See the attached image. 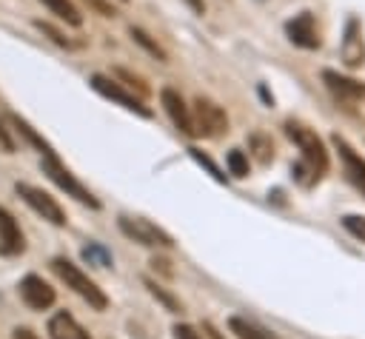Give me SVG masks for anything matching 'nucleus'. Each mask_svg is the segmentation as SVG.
Wrapping results in <instances>:
<instances>
[{
    "label": "nucleus",
    "instance_id": "423d86ee",
    "mask_svg": "<svg viewBox=\"0 0 365 339\" xmlns=\"http://www.w3.org/2000/svg\"><path fill=\"white\" fill-rule=\"evenodd\" d=\"M14 191H17V197H20L31 211H37L43 219H48L51 225H66V211H63V208L57 205V199L48 197L43 188H34V185H29V182H17Z\"/></svg>",
    "mask_w": 365,
    "mask_h": 339
},
{
    "label": "nucleus",
    "instance_id": "9d476101",
    "mask_svg": "<svg viewBox=\"0 0 365 339\" xmlns=\"http://www.w3.org/2000/svg\"><path fill=\"white\" fill-rule=\"evenodd\" d=\"M285 34H288V40H291L294 46H299V48H319L317 23H314V17H311L308 11H302V14H297L294 20H288V23H285Z\"/></svg>",
    "mask_w": 365,
    "mask_h": 339
},
{
    "label": "nucleus",
    "instance_id": "393cba45",
    "mask_svg": "<svg viewBox=\"0 0 365 339\" xmlns=\"http://www.w3.org/2000/svg\"><path fill=\"white\" fill-rule=\"evenodd\" d=\"M339 222H342V228H345L354 239L365 242V217H359V214H345Z\"/></svg>",
    "mask_w": 365,
    "mask_h": 339
},
{
    "label": "nucleus",
    "instance_id": "20e7f679",
    "mask_svg": "<svg viewBox=\"0 0 365 339\" xmlns=\"http://www.w3.org/2000/svg\"><path fill=\"white\" fill-rule=\"evenodd\" d=\"M191 125H194V137H220L228 131V117L214 100L197 97L191 105Z\"/></svg>",
    "mask_w": 365,
    "mask_h": 339
},
{
    "label": "nucleus",
    "instance_id": "f704fd0d",
    "mask_svg": "<svg viewBox=\"0 0 365 339\" xmlns=\"http://www.w3.org/2000/svg\"><path fill=\"white\" fill-rule=\"evenodd\" d=\"M120 3H128V0H120Z\"/></svg>",
    "mask_w": 365,
    "mask_h": 339
},
{
    "label": "nucleus",
    "instance_id": "c85d7f7f",
    "mask_svg": "<svg viewBox=\"0 0 365 339\" xmlns=\"http://www.w3.org/2000/svg\"><path fill=\"white\" fill-rule=\"evenodd\" d=\"M151 268H154V271H160L163 276H174V271H171V262H168L165 256H154V259H151Z\"/></svg>",
    "mask_w": 365,
    "mask_h": 339
},
{
    "label": "nucleus",
    "instance_id": "bb28decb",
    "mask_svg": "<svg viewBox=\"0 0 365 339\" xmlns=\"http://www.w3.org/2000/svg\"><path fill=\"white\" fill-rule=\"evenodd\" d=\"M114 74H117V77H123V80H125L128 85H137V91H140V94H148V85H145V83H143L140 77H134L131 71H125V68H117Z\"/></svg>",
    "mask_w": 365,
    "mask_h": 339
},
{
    "label": "nucleus",
    "instance_id": "7c9ffc66",
    "mask_svg": "<svg viewBox=\"0 0 365 339\" xmlns=\"http://www.w3.org/2000/svg\"><path fill=\"white\" fill-rule=\"evenodd\" d=\"M86 3H88V6H91V9H97V11H100V14H103V17H114V14H117V11H114V9H111V6H106V3H103V0H86Z\"/></svg>",
    "mask_w": 365,
    "mask_h": 339
},
{
    "label": "nucleus",
    "instance_id": "f3484780",
    "mask_svg": "<svg viewBox=\"0 0 365 339\" xmlns=\"http://www.w3.org/2000/svg\"><path fill=\"white\" fill-rule=\"evenodd\" d=\"M228 328H231V333H234L237 339H274L268 330H262L259 325L248 322L245 316H231V319H228Z\"/></svg>",
    "mask_w": 365,
    "mask_h": 339
},
{
    "label": "nucleus",
    "instance_id": "a211bd4d",
    "mask_svg": "<svg viewBox=\"0 0 365 339\" xmlns=\"http://www.w3.org/2000/svg\"><path fill=\"white\" fill-rule=\"evenodd\" d=\"M51 14H57L60 20H66L68 26H80L83 23V14L77 11V6L71 0H40Z\"/></svg>",
    "mask_w": 365,
    "mask_h": 339
},
{
    "label": "nucleus",
    "instance_id": "c756f323",
    "mask_svg": "<svg viewBox=\"0 0 365 339\" xmlns=\"http://www.w3.org/2000/svg\"><path fill=\"white\" fill-rule=\"evenodd\" d=\"M0 151H6V154H11V151H14V140L9 137V131L3 128V122H0Z\"/></svg>",
    "mask_w": 365,
    "mask_h": 339
},
{
    "label": "nucleus",
    "instance_id": "dca6fc26",
    "mask_svg": "<svg viewBox=\"0 0 365 339\" xmlns=\"http://www.w3.org/2000/svg\"><path fill=\"white\" fill-rule=\"evenodd\" d=\"M9 122H11V125H14V131H17V134H20L26 142H31V145H34L40 154H51V151H54V148H51V145H48V142H46V140H43V137H40V134H37V131H34V128H31V125L23 120V117L9 114Z\"/></svg>",
    "mask_w": 365,
    "mask_h": 339
},
{
    "label": "nucleus",
    "instance_id": "f03ea898",
    "mask_svg": "<svg viewBox=\"0 0 365 339\" xmlns=\"http://www.w3.org/2000/svg\"><path fill=\"white\" fill-rule=\"evenodd\" d=\"M51 271L66 282V288H71L77 296H83L94 311H106V308H108V296L103 293V288H97V282L88 279L71 259L54 256V259H51Z\"/></svg>",
    "mask_w": 365,
    "mask_h": 339
},
{
    "label": "nucleus",
    "instance_id": "1a4fd4ad",
    "mask_svg": "<svg viewBox=\"0 0 365 339\" xmlns=\"http://www.w3.org/2000/svg\"><path fill=\"white\" fill-rule=\"evenodd\" d=\"M20 296H23V302H26L31 311H46V308H51L54 299H57L54 288H51L43 276H37V273L23 276V282H20Z\"/></svg>",
    "mask_w": 365,
    "mask_h": 339
},
{
    "label": "nucleus",
    "instance_id": "9b49d317",
    "mask_svg": "<svg viewBox=\"0 0 365 339\" xmlns=\"http://www.w3.org/2000/svg\"><path fill=\"white\" fill-rule=\"evenodd\" d=\"M160 103H163L165 114L171 117V122H174V125H177L182 134L194 137V125H191V108L185 105V100L180 97V91H174V88H163V91H160Z\"/></svg>",
    "mask_w": 365,
    "mask_h": 339
},
{
    "label": "nucleus",
    "instance_id": "cd10ccee",
    "mask_svg": "<svg viewBox=\"0 0 365 339\" xmlns=\"http://www.w3.org/2000/svg\"><path fill=\"white\" fill-rule=\"evenodd\" d=\"M174 339H205V336L191 325H174Z\"/></svg>",
    "mask_w": 365,
    "mask_h": 339
},
{
    "label": "nucleus",
    "instance_id": "6ab92c4d",
    "mask_svg": "<svg viewBox=\"0 0 365 339\" xmlns=\"http://www.w3.org/2000/svg\"><path fill=\"white\" fill-rule=\"evenodd\" d=\"M143 285L148 288V293H151V296H154L160 305H165V311H171V313H180V311H182L180 299H177L174 293H168V291H165L160 282H154V279H148V276H145V279H143Z\"/></svg>",
    "mask_w": 365,
    "mask_h": 339
},
{
    "label": "nucleus",
    "instance_id": "4468645a",
    "mask_svg": "<svg viewBox=\"0 0 365 339\" xmlns=\"http://www.w3.org/2000/svg\"><path fill=\"white\" fill-rule=\"evenodd\" d=\"M342 60H345V66H351V68L362 66V60H365V46H362V34H359V20H356V17H351V20L345 23Z\"/></svg>",
    "mask_w": 365,
    "mask_h": 339
},
{
    "label": "nucleus",
    "instance_id": "39448f33",
    "mask_svg": "<svg viewBox=\"0 0 365 339\" xmlns=\"http://www.w3.org/2000/svg\"><path fill=\"white\" fill-rule=\"evenodd\" d=\"M117 225H120V231H123L128 239H134V242H140V245H145V248H171V245H174L171 234H165L163 228H157L154 222H148V219H143V217L120 214V217H117Z\"/></svg>",
    "mask_w": 365,
    "mask_h": 339
},
{
    "label": "nucleus",
    "instance_id": "2eb2a0df",
    "mask_svg": "<svg viewBox=\"0 0 365 339\" xmlns=\"http://www.w3.org/2000/svg\"><path fill=\"white\" fill-rule=\"evenodd\" d=\"M48 333H51V339H88L83 325L74 316H68L66 311H60L48 319Z\"/></svg>",
    "mask_w": 365,
    "mask_h": 339
},
{
    "label": "nucleus",
    "instance_id": "2f4dec72",
    "mask_svg": "<svg viewBox=\"0 0 365 339\" xmlns=\"http://www.w3.org/2000/svg\"><path fill=\"white\" fill-rule=\"evenodd\" d=\"M11 339H40V336H37L31 328H14V330H11Z\"/></svg>",
    "mask_w": 365,
    "mask_h": 339
},
{
    "label": "nucleus",
    "instance_id": "0eeeda50",
    "mask_svg": "<svg viewBox=\"0 0 365 339\" xmlns=\"http://www.w3.org/2000/svg\"><path fill=\"white\" fill-rule=\"evenodd\" d=\"M88 83H91V88H94L97 94H103L106 100H114L117 105H123V108H128V111H134V114H140V117H145V120L151 117V108L143 105L140 97L128 94V91H125L120 83H114L111 77H106V74H91Z\"/></svg>",
    "mask_w": 365,
    "mask_h": 339
},
{
    "label": "nucleus",
    "instance_id": "4be33fe9",
    "mask_svg": "<svg viewBox=\"0 0 365 339\" xmlns=\"http://www.w3.org/2000/svg\"><path fill=\"white\" fill-rule=\"evenodd\" d=\"M83 259H86L88 265H100V268H108V265H111V254H108L103 245H97V242H88V245L83 248Z\"/></svg>",
    "mask_w": 365,
    "mask_h": 339
},
{
    "label": "nucleus",
    "instance_id": "f257e3e1",
    "mask_svg": "<svg viewBox=\"0 0 365 339\" xmlns=\"http://www.w3.org/2000/svg\"><path fill=\"white\" fill-rule=\"evenodd\" d=\"M285 134H288V140L299 148V162L297 165H291V174H294V179L299 182V185H305V188H311L317 179H322L325 177V171H328V151H325V145H322V140L317 137V131H311L308 125H302V122H294V120H288L285 122Z\"/></svg>",
    "mask_w": 365,
    "mask_h": 339
},
{
    "label": "nucleus",
    "instance_id": "7ed1b4c3",
    "mask_svg": "<svg viewBox=\"0 0 365 339\" xmlns=\"http://www.w3.org/2000/svg\"><path fill=\"white\" fill-rule=\"evenodd\" d=\"M40 168H43V174H46V177H48L60 191H66L68 197H74L77 202H83V205H88V208H94V211L100 208V199H97V197H94V194L80 182V179H74V174H71V171L57 160V154H54V151L40 157Z\"/></svg>",
    "mask_w": 365,
    "mask_h": 339
},
{
    "label": "nucleus",
    "instance_id": "6e6552de",
    "mask_svg": "<svg viewBox=\"0 0 365 339\" xmlns=\"http://www.w3.org/2000/svg\"><path fill=\"white\" fill-rule=\"evenodd\" d=\"M331 142H334V148H336V154H339V160H342V171H345L348 182L365 197V160L354 151V145H351L345 137L334 134Z\"/></svg>",
    "mask_w": 365,
    "mask_h": 339
},
{
    "label": "nucleus",
    "instance_id": "5701e85b",
    "mask_svg": "<svg viewBox=\"0 0 365 339\" xmlns=\"http://www.w3.org/2000/svg\"><path fill=\"white\" fill-rule=\"evenodd\" d=\"M251 148H254V157H257L262 165L274 160V145H271V140H268V137L254 134V137H251Z\"/></svg>",
    "mask_w": 365,
    "mask_h": 339
},
{
    "label": "nucleus",
    "instance_id": "412c9836",
    "mask_svg": "<svg viewBox=\"0 0 365 339\" xmlns=\"http://www.w3.org/2000/svg\"><path fill=\"white\" fill-rule=\"evenodd\" d=\"M225 165H228V174L234 177H248V157L242 148H231L225 154Z\"/></svg>",
    "mask_w": 365,
    "mask_h": 339
},
{
    "label": "nucleus",
    "instance_id": "aec40b11",
    "mask_svg": "<svg viewBox=\"0 0 365 339\" xmlns=\"http://www.w3.org/2000/svg\"><path fill=\"white\" fill-rule=\"evenodd\" d=\"M128 34H131V40H134L137 46H143V48H145V51H148L151 57H157L160 63H165V60H168V54H165V48H163V46L157 43V40H151V34H145L143 28H137V26H131V28H128Z\"/></svg>",
    "mask_w": 365,
    "mask_h": 339
},
{
    "label": "nucleus",
    "instance_id": "473e14b6",
    "mask_svg": "<svg viewBox=\"0 0 365 339\" xmlns=\"http://www.w3.org/2000/svg\"><path fill=\"white\" fill-rule=\"evenodd\" d=\"M202 330H205V336H211V339H225V336H222L211 322H202Z\"/></svg>",
    "mask_w": 365,
    "mask_h": 339
},
{
    "label": "nucleus",
    "instance_id": "b1692460",
    "mask_svg": "<svg viewBox=\"0 0 365 339\" xmlns=\"http://www.w3.org/2000/svg\"><path fill=\"white\" fill-rule=\"evenodd\" d=\"M188 154H191V157H194V160H197V162H200V165H202V168H205V171H208V174H211L217 182H225V174L220 171V165H217V162H214L208 154H202V151H200V148H194V145L188 148Z\"/></svg>",
    "mask_w": 365,
    "mask_h": 339
},
{
    "label": "nucleus",
    "instance_id": "72a5a7b5",
    "mask_svg": "<svg viewBox=\"0 0 365 339\" xmlns=\"http://www.w3.org/2000/svg\"><path fill=\"white\" fill-rule=\"evenodd\" d=\"M185 3L191 6L194 14H202V11H205V3H202V0H185Z\"/></svg>",
    "mask_w": 365,
    "mask_h": 339
},
{
    "label": "nucleus",
    "instance_id": "f8f14e48",
    "mask_svg": "<svg viewBox=\"0 0 365 339\" xmlns=\"http://www.w3.org/2000/svg\"><path fill=\"white\" fill-rule=\"evenodd\" d=\"M23 251H26L23 231H20L17 219L0 205V256H17Z\"/></svg>",
    "mask_w": 365,
    "mask_h": 339
},
{
    "label": "nucleus",
    "instance_id": "ddd939ff",
    "mask_svg": "<svg viewBox=\"0 0 365 339\" xmlns=\"http://www.w3.org/2000/svg\"><path fill=\"white\" fill-rule=\"evenodd\" d=\"M322 80L325 85L339 97V100H348V103H356V100H365V83L354 80V77H345L334 68H325L322 71Z\"/></svg>",
    "mask_w": 365,
    "mask_h": 339
},
{
    "label": "nucleus",
    "instance_id": "a878e982",
    "mask_svg": "<svg viewBox=\"0 0 365 339\" xmlns=\"http://www.w3.org/2000/svg\"><path fill=\"white\" fill-rule=\"evenodd\" d=\"M34 26H37V28H40L43 34H48V37H51V40H54L57 46H63V48H77V46H80L77 40H68V37H66L63 31H57V28H54L51 23H43V20H34Z\"/></svg>",
    "mask_w": 365,
    "mask_h": 339
}]
</instances>
